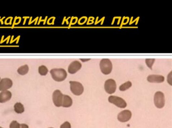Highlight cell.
I'll list each match as a JSON object with an SVG mask.
<instances>
[{
    "label": "cell",
    "mask_w": 172,
    "mask_h": 128,
    "mask_svg": "<svg viewBox=\"0 0 172 128\" xmlns=\"http://www.w3.org/2000/svg\"><path fill=\"white\" fill-rule=\"evenodd\" d=\"M50 73L53 78L58 82L63 81L66 78L67 75L66 71L62 68L51 69Z\"/></svg>",
    "instance_id": "1"
},
{
    "label": "cell",
    "mask_w": 172,
    "mask_h": 128,
    "mask_svg": "<svg viewBox=\"0 0 172 128\" xmlns=\"http://www.w3.org/2000/svg\"><path fill=\"white\" fill-rule=\"evenodd\" d=\"M99 65L103 73L108 74L111 73L112 69V65L110 59L107 58L102 59L100 62Z\"/></svg>",
    "instance_id": "2"
},
{
    "label": "cell",
    "mask_w": 172,
    "mask_h": 128,
    "mask_svg": "<svg viewBox=\"0 0 172 128\" xmlns=\"http://www.w3.org/2000/svg\"><path fill=\"white\" fill-rule=\"evenodd\" d=\"M70 89L73 93L76 95L81 94L84 91V87L81 82L75 81H70Z\"/></svg>",
    "instance_id": "3"
},
{
    "label": "cell",
    "mask_w": 172,
    "mask_h": 128,
    "mask_svg": "<svg viewBox=\"0 0 172 128\" xmlns=\"http://www.w3.org/2000/svg\"><path fill=\"white\" fill-rule=\"evenodd\" d=\"M154 102L155 106L159 108H161L165 105V95L162 92L158 91L154 95Z\"/></svg>",
    "instance_id": "4"
},
{
    "label": "cell",
    "mask_w": 172,
    "mask_h": 128,
    "mask_svg": "<svg viewBox=\"0 0 172 128\" xmlns=\"http://www.w3.org/2000/svg\"><path fill=\"white\" fill-rule=\"evenodd\" d=\"M108 100L110 102L120 107L125 108L127 106V103L125 100L118 96L111 95L108 98Z\"/></svg>",
    "instance_id": "5"
},
{
    "label": "cell",
    "mask_w": 172,
    "mask_h": 128,
    "mask_svg": "<svg viewBox=\"0 0 172 128\" xmlns=\"http://www.w3.org/2000/svg\"><path fill=\"white\" fill-rule=\"evenodd\" d=\"M105 89L108 93L111 94L114 93L117 89V83L113 79H108L105 83Z\"/></svg>",
    "instance_id": "6"
},
{
    "label": "cell",
    "mask_w": 172,
    "mask_h": 128,
    "mask_svg": "<svg viewBox=\"0 0 172 128\" xmlns=\"http://www.w3.org/2000/svg\"><path fill=\"white\" fill-rule=\"evenodd\" d=\"M63 94L59 90H55L53 94V99L55 106L59 107L62 105Z\"/></svg>",
    "instance_id": "7"
},
{
    "label": "cell",
    "mask_w": 172,
    "mask_h": 128,
    "mask_svg": "<svg viewBox=\"0 0 172 128\" xmlns=\"http://www.w3.org/2000/svg\"><path fill=\"white\" fill-rule=\"evenodd\" d=\"M132 113L129 110H124L119 113L118 115V119L122 122L128 121L131 118Z\"/></svg>",
    "instance_id": "8"
},
{
    "label": "cell",
    "mask_w": 172,
    "mask_h": 128,
    "mask_svg": "<svg viewBox=\"0 0 172 128\" xmlns=\"http://www.w3.org/2000/svg\"><path fill=\"white\" fill-rule=\"evenodd\" d=\"M13 84L12 80L8 78H2L0 81V90H5L10 89Z\"/></svg>",
    "instance_id": "9"
},
{
    "label": "cell",
    "mask_w": 172,
    "mask_h": 128,
    "mask_svg": "<svg viewBox=\"0 0 172 128\" xmlns=\"http://www.w3.org/2000/svg\"><path fill=\"white\" fill-rule=\"evenodd\" d=\"M82 66V63L77 61L72 62L68 67V71L71 74H74L77 72Z\"/></svg>",
    "instance_id": "10"
},
{
    "label": "cell",
    "mask_w": 172,
    "mask_h": 128,
    "mask_svg": "<svg viewBox=\"0 0 172 128\" xmlns=\"http://www.w3.org/2000/svg\"><path fill=\"white\" fill-rule=\"evenodd\" d=\"M147 79L150 82L159 83L164 81L165 77L161 75L152 74L148 76Z\"/></svg>",
    "instance_id": "11"
},
{
    "label": "cell",
    "mask_w": 172,
    "mask_h": 128,
    "mask_svg": "<svg viewBox=\"0 0 172 128\" xmlns=\"http://www.w3.org/2000/svg\"><path fill=\"white\" fill-rule=\"evenodd\" d=\"M12 94L9 90H5L0 93V102L3 103L9 101L11 98Z\"/></svg>",
    "instance_id": "12"
},
{
    "label": "cell",
    "mask_w": 172,
    "mask_h": 128,
    "mask_svg": "<svg viewBox=\"0 0 172 128\" xmlns=\"http://www.w3.org/2000/svg\"><path fill=\"white\" fill-rule=\"evenodd\" d=\"M73 103V99L69 95L63 94L62 106L64 107H69L72 105Z\"/></svg>",
    "instance_id": "13"
},
{
    "label": "cell",
    "mask_w": 172,
    "mask_h": 128,
    "mask_svg": "<svg viewBox=\"0 0 172 128\" xmlns=\"http://www.w3.org/2000/svg\"><path fill=\"white\" fill-rule=\"evenodd\" d=\"M15 111L18 114H21L24 111V107L23 104L21 102L16 103L14 106Z\"/></svg>",
    "instance_id": "14"
},
{
    "label": "cell",
    "mask_w": 172,
    "mask_h": 128,
    "mask_svg": "<svg viewBox=\"0 0 172 128\" xmlns=\"http://www.w3.org/2000/svg\"><path fill=\"white\" fill-rule=\"evenodd\" d=\"M29 67L27 65L21 66L17 70L18 73L20 74L24 75L27 73L29 71Z\"/></svg>",
    "instance_id": "15"
},
{
    "label": "cell",
    "mask_w": 172,
    "mask_h": 128,
    "mask_svg": "<svg viewBox=\"0 0 172 128\" xmlns=\"http://www.w3.org/2000/svg\"><path fill=\"white\" fill-rule=\"evenodd\" d=\"M132 86V83L130 81H128L122 84L119 87V89L121 91H125L129 89Z\"/></svg>",
    "instance_id": "16"
},
{
    "label": "cell",
    "mask_w": 172,
    "mask_h": 128,
    "mask_svg": "<svg viewBox=\"0 0 172 128\" xmlns=\"http://www.w3.org/2000/svg\"><path fill=\"white\" fill-rule=\"evenodd\" d=\"M39 73L42 75H45L48 72L47 67L45 66L42 65L39 66L38 68Z\"/></svg>",
    "instance_id": "17"
},
{
    "label": "cell",
    "mask_w": 172,
    "mask_h": 128,
    "mask_svg": "<svg viewBox=\"0 0 172 128\" xmlns=\"http://www.w3.org/2000/svg\"><path fill=\"white\" fill-rule=\"evenodd\" d=\"M155 61V59H146V62L147 65L151 70H152V66Z\"/></svg>",
    "instance_id": "18"
},
{
    "label": "cell",
    "mask_w": 172,
    "mask_h": 128,
    "mask_svg": "<svg viewBox=\"0 0 172 128\" xmlns=\"http://www.w3.org/2000/svg\"><path fill=\"white\" fill-rule=\"evenodd\" d=\"M10 128H20V124L17 121H13L10 123Z\"/></svg>",
    "instance_id": "19"
},
{
    "label": "cell",
    "mask_w": 172,
    "mask_h": 128,
    "mask_svg": "<svg viewBox=\"0 0 172 128\" xmlns=\"http://www.w3.org/2000/svg\"><path fill=\"white\" fill-rule=\"evenodd\" d=\"M60 128H71V124L68 122H65L61 126Z\"/></svg>",
    "instance_id": "20"
},
{
    "label": "cell",
    "mask_w": 172,
    "mask_h": 128,
    "mask_svg": "<svg viewBox=\"0 0 172 128\" xmlns=\"http://www.w3.org/2000/svg\"><path fill=\"white\" fill-rule=\"evenodd\" d=\"M167 82L171 85H172V71L168 75Z\"/></svg>",
    "instance_id": "21"
},
{
    "label": "cell",
    "mask_w": 172,
    "mask_h": 128,
    "mask_svg": "<svg viewBox=\"0 0 172 128\" xmlns=\"http://www.w3.org/2000/svg\"><path fill=\"white\" fill-rule=\"evenodd\" d=\"M20 128H29V126L26 124L22 123L20 124Z\"/></svg>",
    "instance_id": "22"
},
{
    "label": "cell",
    "mask_w": 172,
    "mask_h": 128,
    "mask_svg": "<svg viewBox=\"0 0 172 128\" xmlns=\"http://www.w3.org/2000/svg\"><path fill=\"white\" fill-rule=\"evenodd\" d=\"M81 60H82V61H83V62H86L87 61H88V60H89L90 59H81Z\"/></svg>",
    "instance_id": "23"
},
{
    "label": "cell",
    "mask_w": 172,
    "mask_h": 128,
    "mask_svg": "<svg viewBox=\"0 0 172 128\" xmlns=\"http://www.w3.org/2000/svg\"><path fill=\"white\" fill-rule=\"evenodd\" d=\"M53 128V127H49V128Z\"/></svg>",
    "instance_id": "24"
},
{
    "label": "cell",
    "mask_w": 172,
    "mask_h": 128,
    "mask_svg": "<svg viewBox=\"0 0 172 128\" xmlns=\"http://www.w3.org/2000/svg\"><path fill=\"white\" fill-rule=\"evenodd\" d=\"M0 128H2V127L0 126Z\"/></svg>",
    "instance_id": "25"
},
{
    "label": "cell",
    "mask_w": 172,
    "mask_h": 128,
    "mask_svg": "<svg viewBox=\"0 0 172 128\" xmlns=\"http://www.w3.org/2000/svg\"><path fill=\"white\" fill-rule=\"evenodd\" d=\"M0 79H1V78H0Z\"/></svg>",
    "instance_id": "26"
}]
</instances>
